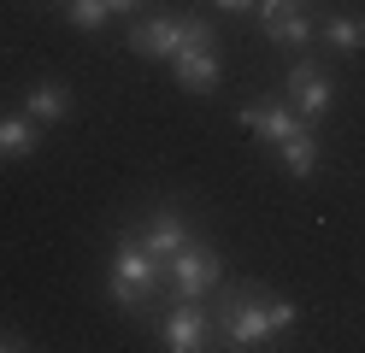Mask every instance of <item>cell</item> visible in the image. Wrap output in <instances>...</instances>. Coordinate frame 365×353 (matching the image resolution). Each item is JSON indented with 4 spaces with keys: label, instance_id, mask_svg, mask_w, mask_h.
<instances>
[{
    "label": "cell",
    "instance_id": "6da1fadb",
    "mask_svg": "<svg viewBox=\"0 0 365 353\" xmlns=\"http://www.w3.org/2000/svg\"><path fill=\"white\" fill-rule=\"evenodd\" d=\"M159 282H171L165 265H159V259H153L142 242H135V235H124L118 253H112V271H106V295H112V306H118L124 318H148Z\"/></svg>",
    "mask_w": 365,
    "mask_h": 353
},
{
    "label": "cell",
    "instance_id": "7a4b0ae2",
    "mask_svg": "<svg viewBox=\"0 0 365 353\" xmlns=\"http://www.w3.org/2000/svg\"><path fill=\"white\" fill-rule=\"evenodd\" d=\"M265 300L271 289L265 282H236V289H224L218 300V329H224V347L236 353H254V347H271V318H265Z\"/></svg>",
    "mask_w": 365,
    "mask_h": 353
},
{
    "label": "cell",
    "instance_id": "3957f363",
    "mask_svg": "<svg viewBox=\"0 0 365 353\" xmlns=\"http://www.w3.org/2000/svg\"><path fill=\"white\" fill-rule=\"evenodd\" d=\"M254 18H259L265 41L289 47V53H307L312 36H318V18H312L307 0H254Z\"/></svg>",
    "mask_w": 365,
    "mask_h": 353
},
{
    "label": "cell",
    "instance_id": "277c9868",
    "mask_svg": "<svg viewBox=\"0 0 365 353\" xmlns=\"http://www.w3.org/2000/svg\"><path fill=\"white\" fill-rule=\"evenodd\" d=\"M218 282H224V259H218V247L207 235H195V242L171 259V295L177 300H200V295H212Z\"/></svg>",
    "mask_w": 365,
    "mask_h": 353
},
{
    "label": "cell",
    "instance_id": "5b68a950",
    "mask_svg": "<svg viewBox=\"0 0 365 353\" xmlns=\"http://www.w3.org/2000/svg\"><path fill=\"white\" fill-rule=\"evenodd\" d=\"M236 118H242V124H247V130H254V135L265 141L271 153H277L283 141H294L301 130H312V118H301V112H294V106H289V94H283V101H271V94H259V101L236 106Z\"/></svg>",
    "mask_w": 365,
    "mask_h": 353
},
{
    "label": "cell",
    "instance_id": "8992f818",
    "mask_svg": "<svg viewBox=\"0 0 365 353\" xmlns=\"http://www.w3.org/2000/svg\"><path fill=\"white\" fill-rule=\"evenodd\" d=\"M159 347H171V353H200V347H212V318H207V306L200 300H177L165 318H159Z\"/></svg>",
    "mask_w": 365,
    "mask_h": 353
},
{
    "label": "cell",
    "instance_id": "52a82bcc",
    "mask_svg": "<svg viewBox=\"0 0 365 353\" xmlns=\"http://www.w3.org/2000/svg\"><path fill=\"white\" fill-rule=\"evenodd\" d=\"M135 242H142V247L159 259V265H165V277H171V259L195 242V230H189V218H182L177 206H153V212H148V224L135 230Z\"/></svg>",
    "mask_w": 365,
    "mask_h": 353
},
{
    "label": "cell",
    "instance_id": "ba28073f",
    "mask_svg": "<svg viewBox=\"0 0 365 353\" xmlns=\"http://www.w3.org/2000/svg\"><path fill=\"white\" fill-rule=\"evenodd\" d=\"M283 94H289V106L301 112V118H312V124L336 106V83H330V71H318V59H294Z\"/></svg>",
    "mask_w": 365,
    "mask_h": 353
},
{
    "label": "cell",
    "instance_id": "9c48e42d",
    "mask_svg": "<svg viewBox=\"0 0 365 353\" xmlns=\"http://www.w3.org/2000/svg\"><path fill=\"white\" fill-rule=\"evenodd\" d=\"M177 47H182V18H177V12H153V18H142V24L130 30V53H135V59L171 65Z\"/></svg>",
    "mask_w": 365,
    "mask_h": 353
},
{
    "label": "cell",
    "instance_id": "30bf717a",
    "mask_svg": "<svg viewBox=\"0 0 365 353\" xmlns=\"http://www.w3.org/2000/svg\"><path fill=\"white\" fill-rule=\"evenodd\" d=\"M218 47H177L171 53V77L177 88H189V94H212L218 88Z\"/></svg>",
    "mask_w": 365,
    "mask_h": 353
},
{
    "label": "cell",
    "instance_id": "8fae6325",
    "mask_svg": "<svg viewBox=\"0 0 365 353\" xmlns=\"http://www.w3.org/2000/svg\"><path fill=\"white\" fill-rule=\"evenodd\" d=\"M24 112L36 118L41 130H53V124H65V118H71V88H65V83H30Z\"/></svg>",
    "mask_w": 365,
    "mask_h": 353
},
{
    "label": "cell",
    "instance_id": "7c38bea8",
    "mask_svg": "<svg viewBox=\"0 0 365 353\" xmlns=\"http://www.w3.org/2000/svg\"><path fill=\"white\" fill-rule=\"evenodd\" d=\"M41 148V124L30 112H18V118H0V159H30Z\"/></svg>",
    "mask_w": 365,
    "mask_h": 353
},
{
    "label": "cell",
    "instance_id": "4fadbf2b",
    "mask_svg": "<svg viewBox=\"0 0 365 353\" xmlns=\"http://www.w3.org/2000/svg\"><path fill=\"white\" fill-rule=\"evenodd\" d=\"M324 41L336 47V53H359L365 47V18H348V12L324 18Z\"/></svg>",
    "mask_w": 365,
    "mask_h": 353
},
{
    "label": "cell",
    "instance_id": "5bb4252c",
    "mask_svg": "<svg viewBox=\"0 0 365 353\" xmlns=\"http://www.w3.org/2000/svg\"><path fill=\"white\" fill-rule=\"evenodd\" d=\"M65 6H71V12H65V18H71V30H106V24H112L106 0H65Z\"/></svg>",
    "mask_w": 365,
    "mask_h": 353
},
{
    "label": "cell",
    "instance_id": "9a60e30c",
    "mask_svg": "<svg viewBox=\"0 0 365 353\" xmlns=\"http://www.w3.org/2000/svg\"><path fill=\"white\" fill-rule=\"evenodd\" d=\"M265 318H271V336H289V329L301 324V312H294V300H283V295H271V300H265Z\"/></svg>",
    "mask_w": 365,
    "mask_h": 353
},
{
    "label": "cell",
    "instance_id": "2e32d148",
    "mask_svg": "<svg viewBox=\"0 0 365 353\" xmlns=\"http://www.w3.org/2000/svg\"><path fill=\"white\" fill-rule=\"evenodd\" d=\"M24 347H30V342H24V336H18V329H12V324H0V353H24Z\"/></svg>",
    "mask_w": 365,
    "mask_h": 353
},
{
    "label": "cell",
    "instance_id": "e0dca14e",
    "mask_svg": "<svg viewBox=\"0 0 365 353\" xmlns=\"http://www.w3.org/2000/svg\"><path fill=\"white\" fill-rule=\"evenodd\" d=\"M218 12H254V0H212Z\"/></svg>",
    "mask_w": 365,
    "mask_h": 353
},
{
    "label": "cell",
    "instance_id": "ac0fdd59",
    "mask_svg": "<svg viewBox=\"0 0 365 353\" xmlns=\"http://www.w3.org/2000/svg\"><path fill=\"white\" fill-rule=\"evenodd\" d=\"M106 6H112V18H118V12H135V0H106Z\"/></svg>",
    "mask_w": 365,
    "mask_h": 353
}]
</instances>
